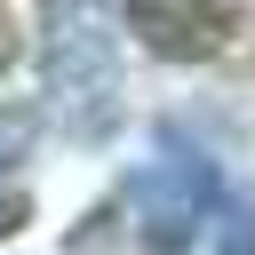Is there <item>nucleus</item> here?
Masks as SVG:
<instances>
[{
  "label": "nucleus",
  "instance_id": "39448f33",
  "mask_svg": "<svg viewBox=\"0 0 255 255\" xmlns=\"http://www.w3.org/2000/svg\"><path fill=\"white\" fill-rule=\"evenodd\" d=\"M32 143V112H0V167H16Z\"/></svg>",
  "mask_w": 255,
  "mask_h": 255
},
{
  "label": "nucleus",
  "instance_id": "423d86ee",
  "mask_svg": "<svg viewBox=\"0 0 255 255\" xmlns=\"http://www.w3.org/2000/svg\"><path fill=\"white\" fill-rule=\"evenodd\" d=\"M16 223H24V207H16V199H0V231H16Z\"/></svg>",
  "mask_w": 255,
  "mask_h": 255
},
{
  "label": "nucleus",
  "instance_id": "7ed1b4c3",
  "mask_svg": "<svg viewBox=\"0 0 255 255\" xmlns=\"http://www.w3.org/2000/svg\"><path fill=\"white\" fill-rule=\"evenodd\" d=\"M128 24H135V32H151V48H167V56H191V48H215L207 16H183V8H128Z\"/></svg>",
  "mask_w": 255,
  "mask_h": 255
},
{
  "label": "nucleus",
  "instance_id": "20e7f679",
  "mask_svg": "<svg viewBox=\"0 0 255 255\" xmlns=\"http://www.w3.org/2000/svg\"><path fill=\"white\" fill-rule=\"evenodd\" d=\"M215 255H255V215H247V207H223V231H215Z\"/></svg>",
  "mask_w": 255,
  "mask_h": 255
},
{
  "label": "nucleus",
  "instance_id": "f03ea898",
  "mask_svg": "<svg viewBox=\"0 0 255 255\" xmlns=\"http://www.w3.org/2000/svg\"><path fill=\"white\" fill-rule=\"evenodd\" d=\"M48 96L80 104L96 128L112 96V32H96L88 16H48Z\"/></svg>",
  "mask_w": 255,
  "mask_h": 255
},
{
  "label": "nucleus",
  "instance_id": "f257e3e1",
  "mask_svg": "<svg viewBox=\"0 0 255 255\" xmlns=\"http://www.w3.org/2000/svg\"><path fill=\"white\" fill-rule=\"evenodd\" d=\"M128 199L143 215V247L151 255H183L191 231H199V215H207V199H215V167L199 151H167V159H151V167L128 175Z\"/></svg>",
  "mask_w": 255,
  "mask_h": 255
}]
</instances>
